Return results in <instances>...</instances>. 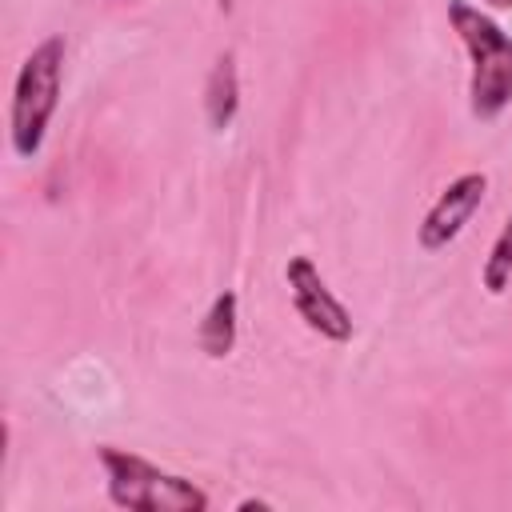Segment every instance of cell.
<instances>
[{
    "label": "cell",
    "mask_w": 512,
    "mask_h": 512,
    "mask_svg": "<svg viewBox=\"0 0 512 512\" xmlns=\"http://www.w3.org/2000/svg\"><path fill=\"white\" fill-rule=\"evenodd\" d=\"M104 476H108V500L128 512H204L208 492L176 472L156 468L152 460L128 452V448H96Z\"/></svg>",
    "instance_id": "2"
},
{
    "label": "cell",
    "mask_w": 512,
    "mask_h": 512,
    "mask_svg": "<svg viewBox=\"0 0 512 512\" xmlns=\"http://www.w3.org/2000/svg\"><path fill=\"white\" fill-rule=\"evenodd\" d=\"M200 348L212 360H224L236 348V292H220L200 320Z\"/></svg>",
    "instance_id": "7"
},
{
    "label": "cell",
    "mask_w": 512,
    "mask_h": 512,
    "mask_svg": "<svg viewBox=\"0 0 512 512\" xmlns=\"http://www.w3.org/2000/svg\"><path fill=\"white\" fill-rule=\"evenodd\" d=\"M484 288L492 296H500L508 284H512V216L504 220V228L496 232L492 248H488V260H484Z\"/></svg>",
    "instance_id": "8"
},
{
    "label": "cell",
    "mask_w": 512,
    "mask_h": 512,
    "mask_svg": "<svg viewBox=\"0 0 512 512\" xmlns=\"http://www.w3.org/2000/svg\"><path fill=\"white\" fill-rule=\"evenodd\" d=\"M60 76H64V36H44L24 56L8 108V136L16 156L24 160H32L48 136V120L60 104Z\"/></svg>",
    "instance_id": "3"
},
{
    "label": "cell",
    "mask_w": 512,
    "mask_h": 512,
    "mask_svg": "<svg viewBox=\"0 0 512 512\" xmlns=\"http://www.w3.org/2000/svg\"><path fill=\"white\" fill-rule=\"evenodd\" d=\"M284 276H288V288H292V308H296V316H300L316 336H324V340H332V344L352 340V316H348V308L332 296V288L324 284L320 268H316L308 256H292L288 268H284Z\"/></svg>",
    "instance_id": "4"
},
{
    "label": "cell",
    "mask_w": 512,
    "mask_h": 512,
    "mask_svg": "<svg viewBox=\"0 0 512 512\" xmlns=\"http://www.w3.org/2000/svg\"><path fill=\"white\" fill-rule=\"evenodd\" d=\"M492 8H512V0H488Z\"/></svg>",
    "instance_id": "9"
},
{
    "label": "cell",
    "mask_w": 512,
    "mask_h": 512,
    "mask_svg": "<svg viewBox=\"0 0 512 512\" xmlns=\"http://www.w3.org/2000/svg\"><path fill=\"white\" fill-rule=\"evenodd\" d=\"M484 192H488V176H484V172H464V176H456V180L436 196V204L424 212V220H420V248H424V252L448 248V244L464 232V224L472 220V212L480 208Z\"/></svg>",
    "instance_id": "5"
},
{
    "label": "cell",
    "mask_w": 512,
    "mask_h": 512,
    "mask_svg": "<svg viewBox=\"0 0 512 512\" xmlns=\"http://www.w3.org/2000/svg\"><path fill=\"white\" fill-rule=\"evenodd\" d=\"M448 20L472 60L468 108L476 120H492L512 104V36L468 0H448Z\"/></svg>",
    "instance_id": "1"
},
{
    "label": "cell",
    "mask_w": 512,
    "mask_h": 512,
    "mask_svg": "<svg viewBox=\"0 0 512 512\" xmlns=\"http://www.w3.org/2000/svg\"><path fill=\"white\" fill-rule=\"evenodd\" d=\"M204 108H208V124L216 132H224L236 120L240 108V80H236V56L220 52L212 72H208V88H204Z\"/></svg>",
    "instance_id": "6"
}]
</instances>
